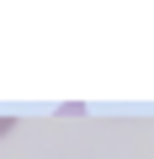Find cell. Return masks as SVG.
<instances>
[{
  "instance_id": "cell-1",
  "label": "cell",
  "mask_w": 154,
  "mask_h": 159,
  "mask_svg": "<svg viewBox=\"0 0 154 159\" xmlns=\"http://www.w3.org/2000/svg\"><path fill=\"white\" fill-rule=\"evenodd\" d=\"M6 133H16V122H11V117H0V138H6Z\"/></svg>"
}]
</instances>
